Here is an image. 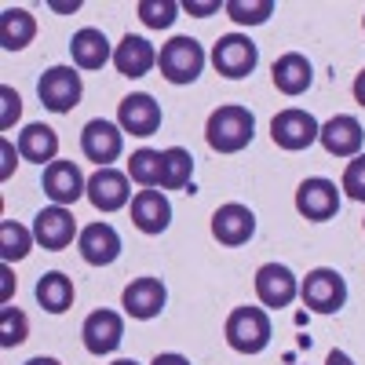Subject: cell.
<instances>
[{
	"label": "cell",
	"instance_id": "14",
	"mask_svg": "<svg viewBox=\"0 0 365 365\" xmlns=\"http://www.w3.org/2000/svg\"><path fill=\"white\" fill-rule=\"evenodd\" d=\"M256 296H259L263 307L282 311L299 296V282H296V274L285 263H263L256 270Z\"/></svg>",
	"mask_w": 365,
	"mask_h": 365
},
{
	"label": "cell",
	"instance_id": "31",
	"mask_svg": "<svg viewBox=\"0 0 365 365\" xmlns=\"http://www.w3.org/2000/svg\"><path fill=\"white\" fill-rule=\"evenodd\" d=\"M139 19L146 29H168L179 19L175 0H139Z\"/></svg>",
	"mask_w": 365,
	"mask_h": 365
},
{
	"label": "cell",
	"instance_id": "20",
	"mask_svg": "<svg viewBox=\"0 0 365 365\" xmlns=\"http://www.w3.org/2000/svg\"><path fill=\"white\" fill-rule=\"evenodd\" d=\"M132 223H135V230H143V234H165L168 230V223H172V205H168V197L161 194V190H139L135 197H132Z\"/></svg>",
	"mask_w": 365,
	"mask_h": 365
},
{
	"label": "cell",
	"instance_id": "4",
	"mask_svg": "<svg viewBox=\"0 0 365 365\" xmlns=\"http://www.w3.org/2000/svg\"><path fill=\"white\" fill-rule=\"evenodd\" d=\"M158 66L168 84H194L205 70V48L194 37H172L158 55Z\"/></svg>",
	"mask_w": 365,
	"mask_h": 365
},
{
	"label": "cell",
	"instance_id": "2",
	"mask_svg": "<svg viewBox=\"0 0 365 365\" xmlns=\"http://www.w3.org/2000/svg\"><path fill=\"white\" fill-rule=\"evenodd\" d=\"M223 332H227L230 351H237V354H259V351H267L274 329H270V314L263 307H234L227 325H223Z\"/></svg>",
	"mask_w": 365,
	"mask_h": 365
},
{
	"label": "cell",
	"instance_id": "7",
	"mask_svg": "<svg viewBox=\"0 0 365 365\" xmlns=\"http://www.w3.org/2000/svg\"><path fill=\"white\" fill-rule=\"evenodd\" d=\"M318 135H322V125L314 120V113L299 110V106H289V110H282L278 117L270 120V139H274V146L289 150V154H296V150H307L311 143H318Z\"/></svg>",
	"mask_w": 365,
	"mask_h": 365
},
{
	"label": "cell",
	"instance_id": "23",
	"mask_svg": "<svg viewBox=\"0 0 365 365\" xmlns=\"http://www.w3.org/2000/svg\"><path fill=\"white\" fill-rule=\"evenodd\" d=\"M70 55H73V63L81 70H103L110 58H113V48H110L103 29L84 26V29H77L73 41H70Z\"/></svg>",
	"mask_w": 365,
	"mask_h": 365
},
{
	"label": "cell",
	"instance_id": "34",
	"mask_svg": "<svg viewBox=\"0 0 365 365\" xmlns=\"http://www.w3.org/2000/svg\"><path fill=\"white\" fill-rule=\"evenodd\" d=\"M0 103H4V113H0V128H11L15 125V120H19V113H22V99H19V91L15 88H0Z\"/></svg>",
	"mask_w": 365,
	"mask_h": 365
},
{
	"label": "cell",
	"instance_id": "17",
	"mask_svg": "<svg viewBox=\"0 0 365 365\" xmlns=\"http://www.w3.org/2000/svg\"><path fill=\"white\" fill-rule=\"evenodd\" d=\"M120 303H125V314L139 318V322H150V318H158L165 311V303H168V289L161 278H135L125 296H120Z\"/></svg>",
	"mask_w": 365,
	"mask_h": 365
},
{
	"label": "cell",
	"instance_id": "22",
	"mask_svg": "<svg viewBox=\"0 0 365 365\" xmlns=\"http://www.w3.org/2000/svg\"><path fill=\"white\" fill-rule=\"evenodd\" d=\"M270 77H274V88H278L282 96H303V91L311 88V81H314V66H311L307 55L285 51L278 63H274Z\"/></svg>",
	"mask_w": 365,
	"mask_h": 365
},
{
	"label": "cell",
	"instance_id": "29",
	"mask_svg": "<svg viewBox=\"0 0 365 365\" xmlns=\"http://www.w3.org/2000/svg\"><path fill=\"white\" fill-rule=\"evenodd\" d=\"M34 230H26L22 223L15 220H4L0 223V256H4V263H15V259H26L29 249H34Z\"/></svg>",
	"mask_w": 365,
	"mask_h": 365
},
{
	"label": "cell",
	"instance_id": "37",
	"mask_svg": "<svg viewBox=\"0 0 365 365\" xmlns=\"http://www.w3.org/2000/svg\"><path fill=\"white\" fill-rule=\"evenodd\" d=\"M182 11H190V15L205 19V15H212V11H220V4H216V0H212V4H190V0H187V4H182Z\"/></svg>",
	"mask_w": 365,
	"mask_h": 365
},
{
	"label": "cell",
	"instance_id": "40",
	"mask_svg": "<svg viewBox=\"0 0 365 365\" xmlns=\"http://www.w3.org/2000/svg\"><path fill=\"white\" fill-rule=\"evenodd\" d=\"M325 365H354V361H351V358H347L344 351H332V354L325 358Z\"/></svg>",
	"mask_w": 365,
	"mask_h": 365
},
{
	"label": "cell",
	"instance_id": "10",
	"mask_svg": "<svg viewBox=\"0 0 365 365\" xmlns=\"http://www.w3.org/2000/svg\"><path fill=\"white\" fill-rule=\"evenodd\" d=\"M34 237H37V245L48 249V252H63L73 245V237L77 234V220H73V212L63 208V205H51V208H41L37 216H34Z\"/></svg>",
	"mask_w": 365,
	"mask_h": 365
},
{
	"label": "cell",
	"instance_id": "13",
	"mask_svg": "<svg viewBox=\"0 0 365 365\" xmlns=\"http://www.w3.org/2000/svg\"><path fill=\"white\" fill-rule=\"evenodd\" d=\"M117 125H120V132H132L139 139L154 135L161 128V103L154 96H146V91H132L117 106Z\"/></svg>",
	"mask_w": 365,
	"mask_h": 365
},
{
	"label": "cell",
	"instance_id": "19",
	"mask_svg": "<svg viewBox=\"0 0 365 365\" xmlns=\"http://www.w3.org/2000/svg\"><path fill=\"white\" fill-rule=\"evenodd\" d=\"M128 197H132V190H128V172L99 168L96 175L88 179V201L96 205L99 212H117V208H125Z\"/></svg>",
	"mask_w": 365,
	"mask_h": 365
},
{
	"label": "cell",
	"instance_id": "3",
	"mask_svg": "<svg viewBox=\"0 0 365 365\" xmlns=\"http://www.w3.org/2000/svg\"><path fill=\"white\" fill-rule=\"evenodd\" d=\"M299 299H303V307H311L314 314H336V311H344V303H347L344 274L332 270V267L311 270L307 278H303V285H299Z\"/></svg>",
	"mask_w": 365,
	"mask_h": 365
},
{
	"label": "cell",
	"instance_id": "11",
	"mask_svg": "<svg viewBox=\"0 0 365 365\" xmlns=\"http://www.w3.org/2000/svg\"><path fill=\"white\" fill-rule=\"evenodd\" d=\"M81 150L88 161H96L99 168H110V161L120 158V150H125V132H120V125H113V120H88L84 132H81Z\"/></svg>",
	"mask_w": 365,
	"mask_h": 365
},
{
	"label": "cell",
	"instance_id": "39",
	"mask_svg": "<svg viewBox=\"0 0 365 365\" xmlns=\"http://www.w3.org/2000/svg\"><path fill=\"white\" fill-rule=\"evenodd\" d=\"M354 103H358V106H365V70L354 77Z\"/></svg>",
	"mask_w": 365,
	"mask_h": 365
},
{
	"label": "cell",
	"instance_id": "12",
	"mask_svg": "<svg viewBox=\"0 0 365 365\" xmlns=\"http://www.w3.org/2000/svg\"><path fill=\"white\" fill-rule=\"evenodd\" d=\"M81 336H84L88 354H96V358L113 354L120 347V340H125V318H120L117 311H106V307L91 311L81 325Z\"/></svg>",
	"mask_w": 365,
	"mask_h": 365
},
{
	"label": "cell",
	"instance_id": "27",
	"mask_svg": "<svg viewBox=\"0 0 365 365\" xmlns=\"http://www.w3.org/2000/svg\"><path fill=\"white\" fill-rule=\"evenodd\" d=\"M161 172H165V154H161V150L143 146V150H135L132 161H128V179L139 182L143 190L161 187Z\"/></svg>",
	"mask_w": 365,
	"mask_h": 365
},
{
	"label": "cell",
	"instance_id": "1",
	"mask_svg": "<svg viewBox=\"0 0 365 365\" xmlns=\"http://www.w3.org/2000/svg\"><path fill=\"white\" fill-rule=\"evenodd\" d=\"M256 135V117L249 106H220L208 113V125H205V139L208 146L216 150V154H237V150H245Z\"/></svg>",
	"mask_w": 365,
	"mask_h": 365
},
{
	"label": "cell",
	"instance_id": "43",
	"mask_svg": "<svg viewBox=\"0 0 365 365\" xmlns=\"http://www.w3.org/2000/svg\"><path fill=\"white\" fill-rule=\"evenodd\" d=\"M361 26H365V19H361Z\"/></svg>",
	"mask_w": 365,
	"mask_h": 365
},
{
	"label": "cell",
	"instance_id": "38",
	"mask_svg": "<svg viewBox=\"0 0 365 365\" xmlns=\"http://www.w3.org/2000/svg\"><path fill=\"white\" fill-rule=\"evenodd\" d=\"M150 365H190V358H182V354H175V351H168V354H158Z\"/></svg>",
	"mask_w": 365,
	"mask_h": 365
},
{
	"label": "cell",
	"instance_id": "5",
	"mask_svg": "<svg viewBox=\"0 0 365 365\" xmlns=\"http://www.w3.org/2000/svg\"><path fill=\"white\" fill-rule=\"evenodd\" d=\"M37 96H41L44 110H51V113H70V110L81 103V96H84V81H81V73H77L73 66H51V70H44V77L37 81Z\"/></svg>",
	"mask_w": 365,
	"mask_h": 365
},
{
	"label": "cell",
	"instance_id": "25",
	"mask_svg": "<svg viewBox=\"0 0 365 365\" xmlns=\"http://www.w3.org/2000/svg\"><path fill=\"white\" fill-rule=\"evenodd\" d=\"M34 37H37V19L26 8H4V15H0V48L22 51L26 44H34Z\"/></svg>",
	"mask_w": 365,
	"mask_h": 365
},
{
	"label": "cell",
	"instance_id": "26",
	"mask_svg": "<svg viewBox=\"0 0 365 365\" xmlns=\"http://www.w3.org/2000/svg\"><path fill=\"white\" fill-rule=\"evenodd\" d=\"M73 296H77V289L63 270H51L37 282V303L48 314H66L73 307Z\"/></svg>",
	"mask_w": 365,
	"mask_h": 365
},
{
	"label": "cell",
	"instance_id": "9",
	"mask_svg": "<svg viewBox=\"0 0 365 365\" xmlns=\"http://www.w3.org/2000/svg\"><path fill=\"white\" fill-rule=\"evenodd\" d=\"M256 234V216L249 205L241 201H227L212 212V237L227 249H237V245H249Z\"/></svg>",
	"mask_w": 365,
	"mask_h": 365
},
{
	"label": "cell",
	"instance_id": "8",
	"mask_svg": "<svg viewBox=\"0 0 365 365\" xmlns=\"http://www.w3.org/2000/svg\"><path fill=\"white\" fill-rule=\"evenodd\" d=\"M296 212L311 223H325L340 212V190L325 175H311L296 187Z\"/></svg>",
	"mask_w": 365,
	"mask_h": 365
},
{
	"label": "cell",
	"instance_id": "6",
	"mask_svg": "<svg viewBox=\"0 0 365 365\" xmlns=\"http://www.w3.org/2000/svg\"><path fill=\"white\" fill-rule=\"evenodd\" d=\"M256 63H259V48L245 34H227V37L216 41V48H212V66H216V73H223L227 81L249 77L256 70Z\"/></svg>",
	"mask_w": 365,
	"mask_h": 365
},
{
	"label": "cell",
	"instance_id": "33",
	"mask_svg": "<svg viewBox=\"0 0 365 365\" xmlns=\"http://www.w3.org/2000/svg\"><path fill=\"white\" fill-rule=\"evenodd\" d=\"M344 190L351 201H365V154L351 158L344 168Z\"/></svg>",
	"mask_w": 365,
	"mask_h": 365
},
{
	"label": "cell",
	"instance_id": "32",
	"mask_svg": "<svg viewBox=\"0 0 365 365\" xmlns=\"http://www.w3.org/2000/svg\"><path fill=\"white\" fill-rule=\"evenodd\" d=\"M29 336V318L19 307H4L0 311V347H19Z\"/></svg>",
	"mask_w": 365,
	"mask_h": 365
},
{
	"label": "cell",
	"instance_id": "24",
	"mask_svg": "<svg viewBox=\"0 0 365 365\" xmlns=\"http://www.w3.org/2000/svg\"><path fill=\"white\" fill-rule=\"evenodd\" d=\"M55 154H58V135H55V128H48V125H26V128L19 132V158L48 168L51 161H58Z\"/></svg>",
	"mask_w": 365,
	"mask_h": 365
},
{
	"label": "cell",
	"instance_id": "41",
	"mask_svg": "<svg viewBox=\"0 0 365 365\" xmlns=\"http://www.w3.org/2000/svg\"><path fill=\"white\" fill-rule=\"evenodd\" d=\"M26 365H63V361H55V358H44V354H41V358H29Z\"/></svg>",
	"mask_w": 365,
	"mask_h": 365
},
{
	"label": "cell",
	"instance_id": "36",
	"mask_svg": "<svg viewBox=\"0 0 365 365\" xmlns=\"http://www.w3.org/2000/svg\"><path fill=\"white\" fill-rule=\"evenodd\" d=\"M0 285H4V292H0V299H4V307H8V299H11V289H15V278H11V263H4V270H0Z\"/></svg>",
	"mask_w": 365,
	"mask_h": 365
},
{
	"label": "cell",
	"instance_id": "42",
	"mask_svg": "<svg viewBox=\"0 0 365 365\" xmlns=\"http://www.w3.org/2000/svg\"><path fill=\"white\" fill-rule=\"evenodd\" d=\"M113 365H139V361H132V358H120V361H113Z\"/></svg>",
	"mask_w": 365,
	"mask_h": 365
},
{
	"label": "cell",
	"instance_id": "30",
	"mask_svg": "<svg viewBox=\"0 0 365 365\" xmlns=\"http://www.w3.org/2000/svg\"><path fill=\"white\" fill-rule=\"evenodd\" d=\"M227 15L237 26H263L274 15V0H227Z\"/></svg>",
	"mask_w": 365,
	"mask_h": 365
},
{
	"label": "cell",
	"instance_id": "35",
	"mask_svg": "<svg viewBox=\"0 0 365 365\" xmlns=\"http://www.w3.org/2000/svg\"><path fill=\"white\" fill-rule=\"evenodd\" d=\"M0 154H4V165H0V179H11V172H15V154H19V146H11L8 139L0 143Z\"/></svg>",
	"mask_w": 365,
	"mask_h": 365
},
{
	"label": "cell",
	"instance_id": "15",
	"mask_svg": "<svg viewBox=\"0 0 365 365\" xmlns=\"http://www.w3.org/2000/svg\"><path fill=\"white\" fill-rule=\"evenodd\" d=\"M44 194L55 205H77L81 197H88V179L73 161H51L44 168Z\"/></svg>",
	"mask_w": 365,
	"mask_h": 365
},
{
	"label": "cell",
	"instance_id": "18",
	"mask_svg": "<svg viewBox=\"0 0 365 365\" xmlns=\"http://www.w3.org/2000/svg\"><path fill=\"white\" fill-rule=\"evenodd\" d=\"M77 249L88 267H110L120 256V234L110 223H88L77 237Z\"/></svg>",
	"mask_w": 365,
	"mask_h": 365
},
{
	"label": "cell",
	"instance_id": "28",
	"mask_svg": "<svg viewBox=\"0 0 365 365\" xmlns=\"http://www.w3.org/2000/svg\"><path fill=\"white\" fill-rule=\"evenodd\" d=\"M161 154H165L161 187H165V190H182V187H190V179H194V158H190V150L168 146V150H161Z\"/></svg>",
	"mask_w": 365,
	"mask_h": 365
},
{
	"label": "cell",
	"instance_id": "16",
	"mask_svg": "<svg viewBox=\"0 0 365 365\" xmlns=\"http://www.w3.org/2000/svg\"><path fill=\"white\" fill-rule=\"evenodd\" d=\"M318 143L325 146V154H332V158H358L361 154V143H365V132L358 125V117L336 113L332 120H325V125H322Z\"/></svg>",
	"mask_w": 365,
	"mask_h": 365
},
{
	"label": "cell",
	"instance_id": "21",
	"mask_svg": "<svg viewBox=\"0 0 365 365\" xmlns=\"http://www.w3.org/2000/svg\"><path fill=\"white\" fill-rule=\"evenodd\" d=\"M113 66H117L120 77H132V81L135 77H146L150 70L158 66V51H154V44H150L146 37L128 34L125 41L113 48Z\"/></svg>",
	"mask_w": 365,
	"mask_h": 365
}]
</instances>
